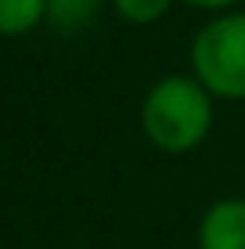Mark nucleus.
<instances>
[{"instance_id": "1", "label": "nucleus", "mask_w": 245, "mask_h": 249, "mask_svg": "<svg viewBox=\"0 0 245 249\" xmlns=\"http://www.w3.org/2000/svg\"><path fill=\"white\" fill-rule=\"evenodd\" d=\"M141 130L166 156L195 152L213 130V94L191 72L155 80L141 101Z\"/></svg>"}, {"instance_id": "2", "label": "nucleus", "mask_w": 245, "mask_h": 249, "mask_svg": "<svg viewBox=\"0 0 245 249\" xmlns=\"http://www.w3.org/2000/svg\"><path fill=\"white\" fill-rule=\"evenodd\" d=\"M191 76L213 98L245 101V11L213 15L191 40Z\"/></svg>"}, {"instance_id": "3", "label": "nucleus", "mask_w": 245, "mask_h": 249, "mask_svg": "<svg viewBox=\"0 0 245 249\" xmlns=\"http://www.w3.org/2000/svg\"><path fill=\"white\" fill-rule=\"evenodd\" d=\"M198 249H245V199H216L198 220Z\"/></svg>"}, {"instance_id": "4", "label": "nucleus", "mask_w": 245, "mask_h": 249, "mask_svg": "<svg viewBox=\"0 0 245 249\" xmlns=\"http://www.w3.org/2000/svg\"><path fill=\"white\" fill-rule=\"evenodd\" d=\"M105 7H112V0H47V22L62 33H80L94 25Z\"/></svg>"}, {"instance_id": "5", "label": "nucleus", "mask_w": 245, "mask_h": 249, "mask_svg": "<svg viewBox=\"0 0 245 249\" xmlns=\"http://www.w3.org/2000/svg\"><path fill=\"white\" fill-rule=\"evenodd\" d=\"M47 22V0H0V36H25Z\"/></svg>"}, {"instance_id": "6", "label": "nucleus", "mask_w": 245, "mask_h": 249, "mask_svg": "<svg viewBox=\"0 0 245 249\" xmlns=\"http://www.w3.org/2000/svg\"><path fill=\"white\" fill-rule=\"evenodd\" d=\"M173 0H112V11L130 25H155Z\"/></svg>"}, {"instance_id": "7", "label": "nucleus", "mask_w": 245, "mask_h": 249, "mask_svg": "<svg viewBox=\"0 0 245 249\" xmlns=\"http://www.w3.org/2000/svg\"><path fill=\"white\" fill-rule=\"evenodd\" d=\"M184 7H195V11H209V15H224V11H234L238 0H180Z\"/></svg>"}]
</instances>
